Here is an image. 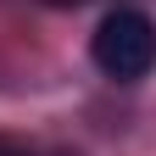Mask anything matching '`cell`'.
<instances>
[{"label":"cell","mask_w":156,"mask_h":156,"mask_svg":"<svg viewBox=\"0 0 156 156\" xmlns=\"http://www.w3.org/2000/svg\"><path fill=\"white\" fill-rule=\"evenodd\" d=\"M89 62L112 84H140L156 73V17L140 6H112L89 34Z\"/></svg>","instance_id":"1"},{"label":"cell","mask_w":156,"mask_h":156,"mask_svg":"<svg viewBox=\"0 0 156 156\" xmlns=\"http://www.w3.org/2000/svg\"><path fill=\"white\" fill-rule=\"evenodd\" d=\"M0 156H28V151L17 145V140H6V134H0Z\"/></svg>","instance_id":"2"},{"label":"cell","mask_w":156,"mask_h":156,"mask_svg":"<svg viewBox=\"0 0 156 156\" xmlns=\"http://www.w3.org/2000/svg\"><path fill=\"white\" fill-rule=\"evenodd\" d=\"M45 6H84V0H45Z\"/></svg>","instance_id":"3"}]
</instances>
